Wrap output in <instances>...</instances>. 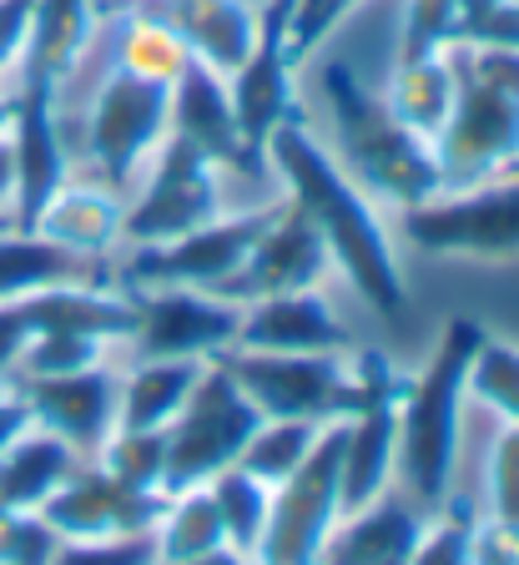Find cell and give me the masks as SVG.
I'll list each match as a JSON object with an SVG mask.
<instances>
[{
	"label": "cell",
	"instance_id": "cell-19",
	"mask_svg": "<svg viewBox=\"0 0 519 565\" xmlns=\"http://www.w3.org/2000/svg\"><path fill=\"white\" fill-rule=\"evenodd\" d=\"M131 11L162 21L187 56L217 76H233L258 41V11L248 0H131Z\"/></svg>",
	"mask_w": 519,
	"mask_h": 565
},
{
	"label": "cell",
	"instance_id": "cell-44",
	"mask_svg": "<svg viewBox=\"0 0 519 565\" xmlns=\"http://www.w3.org/2000/svg\"><path fill=\"white\" fill-rule=\"evenodd\" d=\"M31 6H36V0H0V76H6V66H11L25 46Z\"/></svg>",
	"mask_w": 519,
	"mask_h": 565
},
{
	"label": "cell",
	"instance_id": "cell-42",
	"mask_svg": "<svg viewBox=\"0 0 519 565\" xmlns=\"http://www.w3.org/2000/svg\"><path fill=\"white\" fill-rule=\"evenodd\" d=\"M469 565H519V520H484L474 525Z\"/></svg>",
	"mask_w": 519,
	"mask_h": 565
},
{
	"label": "cell",
	"instance_id": "cell-38",
	"mask_svg": "<svg viewBox=\"0 0 519 565\" xmlns=\"http://www.w3.org/2000/svg\"><path fill=\"white\" fill-rule=\"evenodd\" d=\"M51 565H156V530L117 541H61Z\"/></svg>",
	"mask_w": 519,
	"mask_h": 565
},
{
	"label": "cell",
	"instance_id": "cell-10",
	"mask_svg": "<svg viewBox=\"0 0 519 565\" xmlns=\"http://www.w3.org/2000/svg\"><path fill=\"white\" fill-rule=\"evenodd\" d=\"M223 217V198H217V167L192 147V141L166 131L156 147L152 182L142 188V198L121 207V243L152 247L172 243V237L192 233V227Z\"/></svg>",
	"mask_w": 519,
	"mask_h": 565
},
{
	"label": "cell",
	"instance_id": "cell-5",
	"mask_svg": "<svg viewBox=\"0 0 519 565\" xmlns=\"http://www.w3.org/2000/svg\"><path fill=\"white\" fill-rule=\"evenodd\" d=\"M479 343H484L479 318H448L429 369L419 379H409V394L399 404V465L409 490L424 505H439L448 494L454 449H459V399Z\"/></svg>",
	"mask_w": 519,
	"mask_h": 565
},
{
	"label": "cell",
	"instance_id": "cell-50",
	"mask_svg": "<svg viewBox=\"0 0 519 565\" xmlns=\"http://www.w3.org/2000/svg\"><path fill=\"white\" fill-rule=\"evenodd\" d=\"M6 227H11V212H0V233H6Z\"/></svg>",
	"mask_w": 519,
	"mask_h": 565
},
{
	"label": "cell",
	"instance_id": "cell-46",
	"mask_svg": "<svg viewBox=\"0 0 519 565\" xmlns=\"http://www.w3.org/2000/svg\"><path fill=\"white\" fill-rule=\"evenodd\" d=\"M11 188H15V172H11V147L0 137V212H11Z\"/></svg>",
	"mask_w": 519,
	"mask_h": 565
},
{
	"label": "cell",
	"instance_id": "cell-23",
	"mask_svg": "<svg viewBox=\"0 0 519 565\" xmlns=\"http://www.w3.org/2000/svg\"><path fill=\"white\" fill-rule=\"evenodd\" d=\"M91 25H96V0H36L21 46L25 56L21 76H41V82L61 86L82 66Z\"/></svg>",
	"mask_w": 519,
	"mask_h": 565
},
{
	"label": "cell",
	"instance_id": "cell-47",
	"mask_svg": "<svg viewBox=\"0 0 519 565\" xmlns=\"http://www.w3.org/2000/svg\"><path fill=\"white\" fill-rule=\"evenodd\" d=\"M177 565H252V561H248V555H237L233 545H217V551L197 555V561H177Z\"/></svg>",
	"mask_w": 519,
	"mask_h": 565
},
{
	"label": "cell",
	"instance_id": "cell-16",
	"mask_svg": "<svg viewBox=\"0 0 519 565\" xmlns=\"http://www.w3.org/2000/svg\"><path fill=\"white\" fill-rule=\"evenodd\" d=\"M137 294V353L142 359H213L233 349L242 329V303L197 288H131Z\"/></svg>",
	"mask_w": 519,
	"mask_h": 565
},
{
	"label": "cell",
	"instance_id": "cell-12",
	"mask_svg": "<svg viewBox=\"0 0 519 565\" xmlns=\"http://www.w3.org/2000/svg\"><path fill=\"white\" fill-rule=\"evenodd\" d=\"M293 6L298 0H268V11L258 15V41H252L248 61L233 71V117L242 131L252 162H268V137L283 127L293 111Z\"/></svg>",
	"mask_w": 519,
	"mask_h": 565
},
{
	"label": "cell",
	"instance_id": "cell-24",
	"mask_svg": "<svg viewBox=\"0 0 519 565\" xmlns=\"http://www.w3.org/2000/svg\"><path fill=\"white\" fill-rule=\"evenodd\" d=\"M51 282H107V268L91 253L61 247L41 233H0V303H11L21 294H36Z\"/></svg>",
	"mask_w": 519,
	"mask_h": 565
},
{
	"label": "cell",
	"instance_id": "cell-1",
	"mask_svg": "<svg viewBox=\"0 0 519 565\" xmlns=\"http://www.w3.org/2000/svg\"><path fill=\"white\" fill-rule=\"evenodd\" d=\"M268 157L283 172L288 192L298 207L318 223L328 258H338V268L354 278V288L378 308L383 318H399L409 294H403V273L389 253V233L378 227L368 198L338 172L328 152L307 137V127L298 117H288L283 127L268 137Z\"/></svg>",
	"mask_w": 519,
	"mask_h": 565
},
{
	"label": "cell",
	"instance_id": "cell-4",
	"mask_svg": "<svg viewBox=\"0 0 519 565\" xmlns=\"http://www.w3.org/2000/svg\"><path fill=\"white\" fill-rule=\"evenodd\" d=\"M318 82L323 96H328L343 157H348V167L358 172V182L368 192L399 202V207H413V202H429L444 192L434 141L403 127L389 111V102L358 82V71L348 61H328Z\"/></svg>",
	"mask_w": 519,
	"mask_h": 565
},
{
	"label": "cell",
	"instance_id": "cell-39",
	"mask_svg": "<svg viewBox=\"0 0 519 565\" xmlns=\"http://www.w3.org/2000/svg\"><path fill=\"white\" fill-rule=\"evenodd\" d=\"M469 541H474V510L469 500H454L444 525L419 535L413 565H469Z\"/></svg>",
	"mask_w": 519,
	"mask_h": 565
},
{
	"label": "cell",
	"instance_id": "cell-35",
	"mask_svg": "<svg viewBox=\"0 0 519 565\" xmlns=\"http://www.w3.org/2000/svg\"><path fill=\"white\" fill-rule=\"evenodd\" d=\"M107 339H91V333H36V339L21 349L15 369L6 379H31V374H76V369L101 364Z\"/></svg>",
	"mask_w": 519,
	"mask_h": 565
},
{
	"label": "cell",
	"instance_id": "cell-45",
	"mask_svg": "<svg viewBox=\"0 0 519 565\" xmlns=\"http://www.w3.org/2000/svg\"><path fill=\"white\" fill-rule=\"evenodd\" d=\"M31 424H36L31 419V404H25L15 388H0V449H11Z\"/></svg>",
	"mask_w": 519,
	"mask_h": 565
},
{
	"label": "cell",
	"instance_id": "cell-48",
	"mask_svg": "<svg viewBox=\"0 0 519 565\" xmlns=\"http://www.w3.org/2000/svg\"><path fill=\"white\" fill-rule=\"evenodd\" d=\"M454 6H459L464 21H474V15H484L489 6H499V0H454ZM464 21H459V31H464Z\"/></svg>",
	"mask_w": 519,
	"mask_h": 565
},
{
	"label": "cell",
	"instance_id": "cell-34",
	"mask_svg": "<svg viewBox=\"0 0 519 565\" xmlns=\"http://www.w3.org/2000/svg\"><path fill=\"white\" fill-rule=\"evenodd\" d=\"M474 399H484L489 409H499L509 424H519V349L515 343H499L484 333L479 353L469 364V384H464Z\"/></svg>",
	"mask_w": 519,
	"mask_h": 565
},
{
	"label": "cell",
	"instance_id": "cell-43",
	"mask_svg": "<svg viewBox=\"0 0 519 565\" xmlns=\"http://www.w3.org/2000/svg\"><path fill=\"white\" fill-rule=\"evenodd\" d=\"M358 0H298L293 6V51L303 56L307 46H318L323 35L338 25L343 11H354Z\"/></svg>",
	"mask_w": 519,
	"mask_h": 565
},
{
	"label": "cell",
	"instance_id": "cell-6",
	"mask_svg": "<svg viewBox=\"0 0 519 565\" xmlns=\"http://www.w3.org/2000/svg\"><path fill=\"white\" fill-rule=\"evenodd\" d=\"M262 409L237 388L217 359H207L202 379L182 399V409L166 424V470H162V494H182L207 484L217 470L237 465L242 445L258 435Z\"/></svg>",
	"mask_w": 519,
	"mask_h": 565
},
{
	"label": "cell",
	"instance_id": "cell-52",
	"mask_svg": "<svg viewBox=\"0 0 519 565\" xmlns=\"http://www.w3.org/2000/svg\"><path fill=\"white\" fill-rule=\"evenodd\" d=\"M96 6H107V0H96Z\"/></svg>",
	"mask_w": 519,
	"mask_h": 565
},
{
	"label": "cell",
	"instance_id": "cell-51",
	"mask_svg": "<svg viewBox=\"0 0 519 565\" xmlns=\"http://www.w3.org/2000/svg\"><path fill=\"white\" fill-rule=\"evenodd\" d=\"M505 172H519V152H515V162H509V167H505Z\"/></svg>",
	"mask_w": 519,
	"mask_h": 565
},
{
	"label": "cell",
	"instance_id": "cell-17",
	"mask_svg": "<svg viewBox=\"0 0 519 565\" xmlns=\"http://www.w3.org/2000/svg\"><path fill=\"white\" fill-rule=\"evenodd\" d=\"M11 388L31 404V419L41 429H51L56 439H66L76 455H101V445L117 435L121 374L107 364L76 369V374L11 379Z\"/></svg>",
	"mask_w": 519,
	"mask_h": 565
},
{
	"label": "cell",
	"instance_id": "cell-11",
	"mask_svg": "<svg viewBox=\"0 0 519 565\" xmlns=\"http://www.w3.org/2000/svg\"><path fill=\"white\" fill-rule=\"evenodd\" d=\"M278 207H252L237 217H213V223L192 227V233L172 237V243L137 247L121 278L131 288H202L213 294L223 278H233L248 263L252 243L262 237V227L272 223Z\"/></svg>",
	"mask_w": 519,
	"mask_h": 565
},
{
	"label": "cell",
	"instance_id": "cell-36",
	"mask_svg": "<svg viewBox=\"0 0 519 565\" xmlns=\"http://www.w3.org/2000/svg\"><path fill=\"white\" fill-rule=\"evenodd\" d=\"M459 6L454 0H409L403 6V46L399 61H429L444 56L459 41Z\"/></svg>",
	"mask_w": 519,
	"mask_h": 565
},
{
	"label": "cell",
	"instance_id": "cell-40",
	"mask_svg": "<svg viewBox=\"0 0 519 565\" xmlns=\"http://www.w3.org/2000/svg\"><path fill=\"white\" fill-rule=\"evenodd\" d=\"M454 46H495V51H519V0H499L484 15L464 21Z\"/></svg>",
	"mask_w": 519,
	"mask_h": 565
},
{
	"label": "cell",
	"instance_id": "cell-14",
	"mask_svg": "<svg viewBox=\"0 0 519 565\" xmlns=\"http://www.w3.org/2000/svg\"><path fill=\"white\" fill-rule=\"evenodd\" d=\"M6 147H11V227L31 233L56 188L66 182V147H61L56 127V86L41 76H21L11 96V127H6Z\"/></svg>",
	"mask_w": 519,
	"mask_h": 565
},
{
	"label": "cell",
	"instance_id": "cell-18",
	"mask_svg": "<svg viewBox=\"0 0 519 565\" xmlns=\"http://www.w3.org/2000/svg\"><path fill=\"white\" fill-rule=\"evenodd\" d=\"M166 131L192 141L213 167H237L248 177H262V162H252L242 147V131L233 117V96H227V76L213 66L187 61L172 82V111H166Z\"/></svg>",
	"mask_w": 519,
	"mask_h": 565
},
{
	"label": "cell",
	"instance_id": "cell-30",
	"mask_svg": "<svg viewBox=\"0 0 519 565\" xmlns=\"http://www.w3.org/2000/svg\"><path fill=\"white\" fill-rule=\"evenodd\" d=\"M207 494H213L217 515H223V530H227V545L237 555H252L258 551V535H262V520H268V500L272 490L262 480H252L242 465H227L207 480Z\"/></svg>",
	"mask_w": 519,
	"mask_h": 565
},
{
	"label": "cell",
	"instance_id": "cell-21",
	"mask_svg": "<svg viewBox=\"0 0 519 565\" xmlns=\"http://www.w3.org/2000/svg\"><path fill=\"white\" fill-rule=\"evenodd\" d=\"M419 535H424L419 510L403 494L383 490L364 510H354L343 530H328L318 565H413Z\"/></svg>",
	"mask_w": 519,
	"mask_h": 565
},
{
	"label": "cell",
	"instance_id": "cell-15",
	"mask_svg": "<svg viewBox=\"0 0 519 565\" xmlns=\"http://www.w3.org/2000/svg\"><path fill=\"white\" fill-rule=\"evenodd\" d=\"M328 243H323L318 223L298 207L293 198L272 212V223L262 227V237L252 243L248 263L223 278L213 288L227 303H258L272 294H298V288H318L323 273H328Z\"/></svg>",
	"mask_w": 519,
	"mask_h": 565
},
{
	"label": "cell",
	"instance_id": "cell-41",
	"mask_svg": "<svg viewBox=\"0 0 519 565\" xmlns=\"http://www.w3.org/2000/svg\"><path fill=\"white\" fill-rule=\"evenodd\" d=\"M489 484H495V515L519 520V424H509L489 459Z\"/></svg>",
	"mask_w": 519,
	"mask_h": 565
},
{
	"label": "cell",
	"instance_id": "cell-26",
	"mask_svg": "<svg viewBox=\"0 0 519 565\" xmlns=\"http://www.w3.org/2000/svg\"><path fill=\"white\" fill-rule=\"evenodd\" d=\"M76 465L82 455L66 439L51 429H25L11 449H0V510H36Z\"/></svg>",
	"mask_w": 519,
	"mask_h": 565
},
{
	"label": "cell",
	"instance_id": "cell-29",
	"mask_svg": "<svg viewBox=\"0 0 519 565\" xmlns=\"http://www.w3.org/2000/svg\"><path fill=\"white\" fill-rule=\"evenodd\" d=\"M227 545L223 515H217L213 494L202 490H182L172 494L162 525H156V565H177V561H197V555Z\"/></svg>",
	"mask_w": 519,
	"mask_h": 565
},
{
	"label": "cell",
	"instance_id": "cell-3",
	"mask_svg": "<svg viewBox=\"0 0 519 565\" xmlns=\"http://www.w3.org/2000/svg\"><path fill=\"white\" fill-rule=\"evenodd\" d=\"M454 111L434 137L444 192H464L484 177H499L519 152V51L448 46Z\"/></svg>",
	"mask_w": 519,
	"mask_h": 565
},
{
	"label": "cell",
	"instance_id": "cell-28",
	"mask_svg": "<svg viewBox=\"0 0 519 565\" xmlns=\"http://www.w3.org/2000/svg\"><path fill=\"white\" fill-rule=\"evenodd\" d=\"M383 102H389V111L403 121V127H413L419 137L434 141L439 131H444L448 111H454V71H448L444 56L399 61Z\"/></svg>",
	"mask_w": 519,
	"mask_h": 565
},
{
	"label": "cell",
	"instance_id": "cell-32",
	"mask_svg": "<svg viewBox=\"0 0 519 565\" xmlns=\"http://www.w3.org/2000/svg\"><path fill=\"white\" fill-rule=\"evenodd\" d=\"M187 46H182L177 35L166 31L162 21H152V15H127V25H121L117 35V66L137 71V76H152V82H177V71L187 66Z\"/></svg>",
	"mask_w": 519,
	"mask_h": 565
},
{
	"label": "cell",
	"instance_id": "cell-2",
	"mask_svg": "<svg viewBox=\"0 0 519 565\" xmlns=\"http://www.w3.org/2000/svg\"><path fill=\"white\" fill-rule=\"evenodd\" d=\"M217 364L237 379V388L262 409V419H307L333 424L354 419L368 404H403L409 379L383 364V353H262V349H223Z\"/></svg>",
	"mask_w": 519,
	"mask_h": 565
},
{
	"label": "cell",
	"instance_id": "cell-22",
	"mask_svg": "<svg viewBox=\"0 0 519 565\" xmlns=\"http://www.w3.org/2000/svg\"><path fill=\"white\" fill-rule=\"evenodd\" d=\"M399 459V404H368L364 414L348 419V439H343V465H338V510L354 515L374 494L389 490V470Z\"/></svg>",
	"mask_w": 519,
	"mask_h": 565
},
{
	"label": "cell",
	"instance_id": "cell-31",
	"mask_svg": "<svg viewBox=\"0 0 519 565\" xmlns=\"http://www.w3.org/2000/svg\"><path fill=\"white\" fill-rule=\"evenodd\" d=\"M318 429H323V424H307V419H262L258 435L242 445L237 465H242L252 480H262L272 490V484H283L288 475H293L298 465L307 459V449H313Z\"/></svg>",
	"mask_w": 519,
	"mask_h": 565
},
{
	"label": "cell",
	"instance_id": "cell-13",
	"mask_svg": "<svg viewBox=\"0 0 519 565\" xmlns=\"http://www.w3.org/2000/svg\"><path fill=\"white\" fill-rule=\"evenodd\" d=\"M172 494L162 490H127L101 465H76L56 490L36 505V515L56 530L61 541H117V535H147L162 525Z\"/></svg>",
	"mask_w": 519,
	"mask_h": 565
},
{
	"label": "cell",
	"instance_id": "cell-9",
	"mask_svg": "<svg viewBox=\"0 0 519 565\" xmlns=\"http://www.w3.org/2000/svg\"><path fill=\"white\" fill-rule=\"evenodd\" d=\"M166 111H172V82H152L111 61L107 82L91 102V117H86V141L111 192L127 188L142 157L162 147Z\"/></svg>",
	"mask_w": 519,
	"mask_h": 565
},
{
	"label": "cell",
	"instance_id": "cell-7",
	"mask_svg": "<svg viewBox=\"0 0 519 565\" xmlns=\"http://www.w3.org/2000/svg\"><path fill=\"white\" fill-rule=\"evenodd\" d=\"M343 439H348V419H333L318 429L307 459L288 475L283 484H272L268 520H262L258 565H318V551L328 541L338 510V465H343Z\"/></svg>",
	"mask_w": 519,
	"mask_h": 565
},
{
	"label": "cell",
	"instance_id": "cell-49",
	"mask_svg": "<svg viewBox=\"0 0 519 565\" xmlns=\"http://www.w3.org/2000/svg\"><path fill=\"white\" fill-rule=\"evenodd\" d=\"M6 127H11V102H0V137H6Z\"/></svg>",
	"mask_w": 519,
	"mask_h": 565
},
{
	"label": "cell",
	"instance_id": "cell-25",
	"mask_svg": "<svg viewBox=\"0 0 519 565\" xmlns=\"http://www.w3.org/2000/svg\"><path fill=\"white\" fill-rule=\"evenodd\" d=\"M121 207L127 202L111 188H66L61 182L31 233L51 237L61 247H76V253H91V258H107V247L121 243Z\"/></svg>",
	"mask_w": 519,
	"mask_h": 565
},
{
	"label": "cell",
	"instance_id": "cell-37",
	"mask_svg": "<svg viewBox=\"0 0 519 565\" xmlns=\"http://www.w3.org/2000/svg\"><path fill=\"white\" fill-rule=\"evenodd\" d=\"M61 535L36 510H0V565H51Z\"/></svg>",
	"mask_w": 519,
	"mask_h": 565
},
{
	"label": "cell",
	"instance_id": "cell-8",
	"mask_svg": "<svg viewBox=\"0 0 519 565\" xmlns=\"http://www.w3.org/2000/svg\"><path fill=\"white\" fill-rule=\"evenodd\" d=\"M403 237L444 258H519V172L484 177L464 192H439L403 207Z\"/></svg>",
	"mask_w": 519,
	"mask_h": 565
},
{
	"label": "cell",
	"instance_id": "cell-27",
	"mask_svg": "<svg viewBox=\"0 0 519 565\" xmlns=\"http://www.w3.org/2000/svg\"><path fill=\"white\" fill-rule=\"evenodd\" d=\"M207 359H142V364L121 374V414L117 429H166L192 384L202 379Z\"/></svg>",
	"mask_w": 519,
	"mask_h": 565
},
{
	"label": "cell",
	"instance_id": "cell-20",
	"mask_svg": "<svg viewBox=\"0 0 519 565\" xmlns=\"http://www.w3.org/2000/svg\"><path fill=\"white\" fill-rule=\"evenodd\" d=\"M237 349L262 353H348V333L333 318L328 298L313 288L298 294H272L258 303H242V329Z\"/></svg>",
	"mask_w": 519,
	"mask_h": 565
},
{
	"label": "cell",
	"instance_id": "cell-33",
	"mask_svg": "<svg viewBox=\"0 0 519 565\" xmlns=\"http://www.w3.org/2000/svg\"><path fill=\"white\" fill-rule=\"evenodd\" d=\"M101 470L127 490H162L166 429H117L101 445Z\"/></svg>",
	"mask_w": 519,
	"mask_h": 565
}]
</instances>
